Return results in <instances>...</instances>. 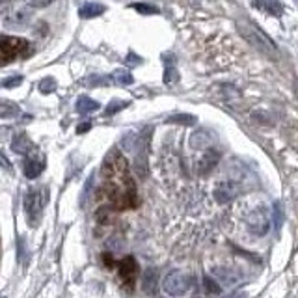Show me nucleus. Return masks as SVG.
Listing matches in <instances>:
<instances>
[{
    "label": "nucleus",
    "mask_w": 298,
    "mask_h": 298,
    "mask_svg": "<svg viewBox=\"0 0 298 298\" xmlns=\"http://www.w3.org/2000/svg\"><path fill=\"white\" fill-rule=\"evenodd\" d=\"M0 19L8 28H23L32 21V8L26 4H9L0 11Z\"/></svg>",
    "instance_id": "nucleus-3"
},
{
    "label": "nucleus",
    "mask_w": 298,
    "mask_h": 298,
    "mask_svg": "<svg viewBox=\"0 0 298 298\" xmlns=\"http://www.w3.org/2000/svg\"><path fill=\"white\" fill-rule=\"evenodd\" d=\"M190 282H192L190 276H186L181 270H170L168 274L164 276L162 287L172 297H181V295H184L186 291L190 289Z\"/></svg>",
    "instance_id": "nucleus-5"
},
{
    "label": "nucleus",
    "mask_w": 298,
    "mask_h": 298,
    "mask_svg": "<svg viewBox=\"0 0 298 298\" xmlns=\"http://www.w3.org/2000/svg\"><path fill=\"white\" fill-rule=\"evenodd\" d=\"M203 287H205V291L209 293V295H220V293H222L220 283H216L213 278H209V276H205V278H203Z\"/></svg>",
    "instance_id": "nucleus-21"
},
{
    "label": "nucleus",
    "mask_w": 298,
    "mask_h": 298,
    "mask_svg": "<svg viewBox=\"0 0 298 298\" xmlns=\"http://www.w3.org/2000/svg\"><path fill=\"white\" fill-rule=\"evenodd\" d=\"M112 80H116L118 84H132V75L129 71H116L112 73Z\"/></svg>",
    "instance_id": "nucleus-22"
},
{
    "label": "nucleus",
    "mask_w": 298,
    "mask_h": 298,
    "mask_svg": "<svg viewBox=\"0 0 298 298\" xmlns=\"http://www.w3.org/2000/svg\"><path fill=\"white\" fill-rule=\"evenodd\" d=\"M190 144L194 145L196 149H203V147L209 145V134H207L205 130H199V132H196V134L190 138Z\"/></svg>",
    "instance_id": "nucleus-20"
},
{
    "label": "nucleus",
    "mask_w": 298,
    "mask_h": 298,
    "mask_svg": "<svg viewBox=\"0 0 298 298\" xmlns=\"http://www.w3.org/2000/svg\"><path fill=\"white\" fill-rule=\"evenodd\" d=\"M99 108H101V105L97 101L90 99V97H86V95L78 97V101H77L78 114H90V112H95V110H99Z\"/></svg>",
    "instance_id": "nucleus-18"
},
{
    "label": "nucleus",
    "mask_w": 298,
    "mask_h": 298,
    "mask_svg": "<svg viewBox=\"0 0 298 298\" xmlns=\"http://www.w3.org/2000/svg\"><path fill=\"white\" fill-rule=\"evenodd\" d=\"M107 11V8L103 6V4H97V2H90V4H84L80 11H78V15L82 17V19H93V17H99L103 15Z\"/></svg>",
    "instance_id": "nucleus-17"
},
{
    "label": "nucleus",
    "mask_w": 298,
    "mask_h": 298,
    "mask_svg": "<svg viewBox=\"0 0 298 298\" xmlns=\"http://www.w3.org/2000/svg\"><path fill=\"white\" fill-rule=\"evenodd\" d=\"M129 8L140 11L142 15H149V13H159V8H157V6H151V4H130Z\"/></svg>",
    "instance_id": "nucleus-24"
},
{
    "label": "nucleus",
    "mask_w": 298,
    "mask_h": 298,
    "mask_svg": "<svg viewBox=\"0 0 298 298\" xmlns=\"http://www.w3.org/2000/svg\"><path fill=\"white\" fill-rule=\"evenodd\" d=\"M11 149L17 155H30V151L34 149V144H32L30 138L26 136V132H19L11 140Z\"/></svg>",
    "instance_id": "nucleus-12"
},
{
    "label": "nucleus",
    "mask_w": 298,
    "mask_h": 298,
    "mask_svg": "<svg viewBox=\"0 0 298 298\" xmlns=\"http://www.w3.org/2000/svg\"><path fill=\"white\" fill-rule=\"evenodd\" d=\"M213 276L222 283V285H226V287H231V285H235V283L240 280V276H238L235 270L226 268V267H214Z\"/></svg>",
    "instance_id": "nucleus-11"
},
{
    "label": "nucleus",
    "mask_w": 298,
    "mask_h": 298,
    "mask_svg": "<svg viewBox=\"0 0 298 298\" xmlns=\"http://www.w3.org/2000/svg\"><path fill=\"white\" fill-rule=\"evenodd\" d=\"M214 199L224 205V203H230L231 199L237 198L238 194V184L235 181H222V183L216 184V188H214Z\"/></svg>",
    "instance_id": "nucleus-8"
},
{
    "label": "nucleus",
    "mask_w": 298,
    "mask_h": 298,
    "mask_svg": "<svg viewBox=\"0 0 298 298\" xmlns=\"http://www.w3.org/2000/svg\"><path fill=\"white\" fill-rule=\"evenodd\" d=\"M28 41L17 36H0V53L6 58H15L21 54H26Z\"/></svg>",
    "instance_id": "nucleus-6"
},
{
    "label": "nucleus",
    "mask_w": 298,
    "mask_h": 298,
    "mask_svg": "<svg viewBox=\"0 0 298 298\" xmlns=\"http://www.w3.org/2000/svg\"><path fill=\"white\" fill-rule=\"evenodd\" d=\"M127 105H129L127 101H112V103H110V107H107V110H105V114L112 116V114H116L118 110H121V108H125Z\"/></svg>",
    "instance_id": "nucleus-27"
},
{
    "label": "nucleus",
    "mask_w": 298,
    "mask_h": 298,
    "mask_svg": "<svg viewBox=\"0 0 298 298\" xmlns=\"http://www.w3.org/2000/svg\"><path fill=\"white\" fill-rule=\"evenodd\" d=\"M103 176L107 179L105 192L107 198L118 209H129L136 205V186L129 174L127 161L121 153L112 151L103 162Z\"/></svg>",
    "instance_id": "nucleus-1"
},
{
    "label": "nucleus",
    "mask_w": 298,
    "mask_h": 298,
    "mask_svg": "<svg viewBox=\"0 0 298 298\" xmlns=\"http://www.w3.org/2000/svg\"><path fill=\"white\" fill-rule=\"evenodd\" d=\"M157 283H159V270L157 268H147L142 276V287L145 293L155 295L157 293Z\"/></svg>",
    "instance_id": "nucleus-14"
},
{
    "label": "nucleus",
    "mask_w": 298,
    "mask_h": 298,
    "mask_svg": "<svg viewBox=\"0 0 298 298\" xmlns=\"http://www.w3.org/2000/svg\"><path fill=\"white\" fill-rule=\"evenodd\" d=\"M168 121L170 123H183V125H194V123H196V118L190 114H177V116H172Z\"/></svg>",
    "instance_id": "nucleus-23"
},
{
    "label": "nucleus",
    "mask_w": 298,
    "mask_h": 298,
    "mask_svg": "<svg viewBox=\"0 0 298 298\" xmlns=\"http://www.w3.org/2000/svg\"><path fill=\"white\" fill-rule=\"evenodd\" d=\"M45 203H47L45 188H32V190L26 192V196H24V213H26V218H28V222H30L34 228L41 220Z\"/></svg>",
    "instance_id": "nucleus-2"
},
{
    "label": "nucleus",
    "mask_w": 298,
    "mask_h": 298,
    "mask_svg": "<svg viewBox=\"0 0 298 298\" xmlns=\"http://www.w3.org/2000/svg\"><path fill=\"white\" fill-rule=\"evenodd\" d=\"M54 0H24V4L32 9H39V8H47V6H51Z\"/></svg>",
    "instance_id": "nucleus-26"
},
{
    "label": "nucleus",
    "mask_w": 298,
    "mask_h": 298,
    "mask_svg": "<svg viewBox=\"0 0 298 298\" xmlns=\"http://www.w3.org/2000/svg\"><path fill=\"white\" fill-rule=\"evenodd\" d=\"M138 274V263L136 259L132 257V255H127V257H123L121 263H119V276L123 278V282L125 283H132L134 282V278Z\"/></svg>",
    "instance_id": "nucleus-9"
},
{
    "label": "nucleus",
    "mask_w": 298,
    "mask_h": 298,
    "mask_svg": "<svg viewBox=\"0 0 298 298\" xmlns=\"http://www.w3.org/2000/svg\"><path fill=\"white\" fill-rule=\"evenodd\" d=\"M238 30H240V34L244 36L250 43H252L255 49H259L261 53L265 54H276V45L274 41L270 38H267L263 32L255 26V24H248V23H240L238 24Z\"/></svg>",
    "instance_id": "nucleus-4"
},
{
    "label": "nucleus",
    "mask_w": 298,
    "mask_h": 298,
    "mask_svg": "<svg viewBox=\"0 0 298 298\" xmlns=\"http://www.w3.org/2000/svg\"><path fill=\"white\" fill-rule=\"evenodd\" d=\"M0 168H4V170H11V164H9V161L4 157V155L0 153Z\"/></svg>",
    "instance_id": "nucleus-31"
},
{
    "label": "nucleus",
    "mask_w": 298,
    "mask_h": 298,
    "mask_svg": "<svg viewBox=\"0 0 298 298\" xmlns=\"http://www.w3.org/2000/svg\"><path fill=\"white\" fill-rule=\"evenodd\" d=\"M246 228H248V231H250V233L257 235V237H263V235H267L268 228H270L267 213H265L263 209H257V211H253V213L248 216V220H246Z\"/></svg>",
    "instance_id": "nucleus-7"
},
{
    "label": "nucleus",
    "mask_w": 298,
    "mask_h": 298,
    "mask_svg": "<svg viewBox=\"0 0 298 298\" xmlns=\"http://www.w3.org/2000/svg\"><path fill=\"white\" fill-rule=\"evenodd\" d=\"M6 130H8V129H0V140H6V134H4Z\"/></svg>",
    "instance_id": "nucleus-33"
},
{
    "label": "nucleus",
    "mask_w": 298,
    "mask_h": 298,
    "mask_svg": "<svg viewBox=\"0 0 298 298\" xmlns=\"http://www.w3.org/2000/svg\"><path fill=\"white\" fill-rule=\"evenodd\" d=\"M90 129H92V123H82V125H78L77 132L78 134H84V132H88Z\"/></svg>",
    "instance_id": "nucleus-32"
},
{
    "label": "nucleus",
    "mask_w": 298,
    "mask_h": 298,
    "mask_svg": "<svg viewBox=\"0 0 298 298\" xmlns=\"http://www.w3.org/2000/svg\"><path fill=\"white\" fill-rule=\"evenodd\" d=\"M45 170V161L43 159H28L24 164V176L28 179H36L38 176H41V172Z\"/></svg>",
    "instance_id": "nucleus-16"
},
{
    "label": "nucleus",
    "mask_w": 298,
    "mask_h": 298,
    "mask_svg": "<svg viewBox=\"0 0 298 298\" xmlns=\"http://www.w3.org/2000/svg\"><path fill=\"white\" fill-rule=\"evenodd\" d=\"M39 90H41V93H51L56 90V82H54V78H43L41 82H39Z\"/></svg>",
    "instance_id": "nucleus-25"
},
{
    "label": "nucleus",
    "mask_w": 298,
    "mask_h": 298,
    "mask_svg": "<svg viewBox=\"0 0 298 298\" xmlns=\"http://www.w3.org/2000/svg\"><path fill=\"white\" fill-rule=\"evenodd\" d=\"M162 61H164V82L170 84V82H174L179 77V73L176 69V60H174L172 54H162Z\"/></svg>",
    "instance_id": "nucleus-15"
},
{
    "label": "nucleus",
    "mask_w": 298,
    "mask_h": 298,
    "mask_svg": "<svg viewBox=\"0 0 298 298\" xmlns=\"http://www.w3.org/2000/svg\"><path fill=\"white\" fill-rule=\"evenodd\" d=\"M21 114V108L17 103L8 99H0V118H15Z\"/></svg>",
    "instance_id": "nucleus-19"
},
{
    "label": "nucleus",
    "mask_w": 298,
    "mask_h": 298,
    "mask_svg": "<svg viewBox=\"0 0 298 298\" xmlns=\"http://www.w3.org/2000/svg\"><path fill=\"white\" fill-rule=\"evenodd\" d=\"M274 216H276V228H280V226L283 224L282 211H280V203H276V205H274Z\"/></svg>",
    "instance_id": "nucleus-30"
},
{
    "label": "nucleus",
    "mask_w": 298,
    "mask_h": 298,
    "mask_svg": "<svg viewBox=\"0 0 298 298\" xmlns=\"http://www.w3.org/2000/svg\"><path fill=\"white\" fill-rule=\"evenodd\" d=\"M218 161H220V153H218L216 149H209L198 162L199 176H209V174L214 170V166L218 164Z\"/></svg>",
    "instance_id": "nucleus-10"
},
{
    "label": "nucleus",
    "mask_w": 298,
    "mask_h": 298,
    "mask_svg": "<svg viewBox=\"0 0 298 298\" xmlns=\"http://www.w3.org/2000/svg\"><path fill=\"white\" fill-rule=\"evenodd\" d=\"M21 82H23V77H9L2 80V86L4 88H13V86H19Z\"/></svg>",
    "instance_id": "nucleus-29"
},
{
    "label": "nucleus",
    "mask_w": 298,
    "mask_h": 298,
    "mask_svg": "<svg viewBox=\"0 0 298 298\" xmlns=\"http://www.w3.org/2000/svg\"><path fill=\"white\" fill-rule=\"evenodd\" d=\"M107 246L110 248V250H114V252H119V250H123V242H121V240H119L118 237L108 238Z\"/></svg>",
    "instance_id": "nucleus-28"
},
{
    "label": "nucleus",
    "mask_w": 298,
    "mask_h": 298,
    "mask_svg": "<svg viewBox=\"0 0 298 298\" xmlns=\"http://www.w3.org/2000/svg\"><path fill=\"white\" fill-rule=\"evenodd\" d=\"M253 8L261 9L272 17H280L283 13V6L278 0H253Z\"/></svg>",
    "instance_id": "nucleus-13"
}]
</instances>
